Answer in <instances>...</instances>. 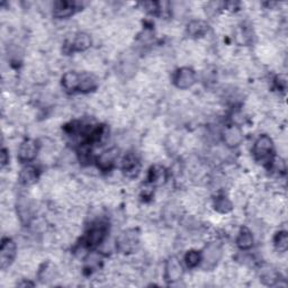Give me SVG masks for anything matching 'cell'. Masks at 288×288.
<instances>
[{"instance_id": "obj_14", "label": "cell", "mask_w": 288, "mask_h": 288, "mask_svg": "<svg viewBox=\"0 0 288 288\" xmlns=\"http://www.w3.org/2000/svg\"><path fill=\"white\" fill-rule=\"evenodd\" d=\"M105 234H106V231L103 225L92 227L91 230L89 231L87 239H86L89 247H97V245L103 243L105 239Z\"/></svg>"}, {"instance_id": "obj_19", "label": "cell", "mask_w": 288, "mask_h": 288, "mask_svg": "<svg viewBox=\"0 0 288 288\" xmlns=\"http://www.w3.org/2000/svg\"><path fill=\"white\" fill-rule=\"evenodd\" d=\"M80 75L74 71H68L62 77V86L68 91H73L79 88Z\"/></svg>"}, {"instance_id": "obj_24", "label": "cell", "mask_w": 288, "mask_h": 288, "mask_svg": "<svg viewBox=\"0 0 288 288\" xmlns=\"http://www.w3.org/2000/svg\"><path fill=\"white\" fill-rule=\"evenodd\" d=\"M97 15L95 11L86 10L82 14H80L78 17V25L83 28H90L95 26L97 23Z\"/></svg>"}, {"instance_id": "obj_11", "label": "cell", "mask_w": 288, "mask_h": 288, "mask_svg": "<svg viewBox=\"0 0 288 288\" xmlns=\"http://www.w3.org/2000/svg\"><path fill=\"white\" fill-rule=\"evenodd\" d=\"M123 171L130 178H135L140 172V163L137 156L133 153H129L123 159Z\"/></svg>"}, {"instance_id": "obj_16", "label": "cell", "mask_w": 288, "mask_h": 288, "mask_svg": "<svg viewBox=\"0 0 288 288\" xmlns=\"http://www.w3.org/2000/svg\"><path fill=\"white\" fill-rule=\"evenodd\" d=\"M236 245L241 250H249L253 245V234L248 227H242L238 233L236 238Z\"/></svg>"}, {"instance_id": "obj_17", "label": "cell", "mask_w": 288, "mask_h": 288, "mask_svg": "<svg viewBox=\"0 0 288 288\" xmlns=\"http://www.w3.org/2000/svg\"><path fill=\"white\" fill-rule=\"evenodd\" d=\"M58 276H59L58 268L56 265L52 264V262H46V264H44L39 273V278L41 279V282L43 283L52 282L54 279H57Z\"/></svg>"}, {"instance_id": "obj_3", "label": "cell", "mask_w": 288, "mask_h": 288, "mask_svg": "<svg viewBox=\"0 0 288 288\" xmlns=\"http://www.w3.org/2000/svg\"><path fill=\"white\" fill-rule=\"evenodd\" d=\"M223 257V249L217 243H210L204 249L202 257V267L203 269L209 272L213 270Z\"/></svg>"}, {"instance_id": "obj_26", "label": "cell", "mask_w": 288, "mask_h": 288, "mask_svg": "<svg viewBox=\"0 0 288 288\" xmlns=\"http://www.w3.org/2000/svg\"><path fill=\"white\" fill-rule=\"evenodd\" d=\"M202 257L200 255V252L196 251V250H190L185 256V262L187 265L188 268H195L198 265L201 264Z\"/></svg>"}, {"instance_id": "obj_12", "label": "cell", "mask_w": 288, "mask_h": 288, "mask_svg": "<svg viewBox=\"0 0 288 288\" xmlns=\"http://www.w3.org/2000/svg\"><path fill=\"white\" fill-rule=\"evenodd\" d=\"M53 15L58 18H67L70 17L74 11L73 2L71 1H56L53 3Z\"/></svg>"}, {"instance_id": "obj_22", "label": "cell", "mask_w": 288, "mask_h": 288, "mask_svg": "<svg viewBox=\"0 0 288 288\" xmlns=\"http://www.w3.org/2000/svg\"><path fill=\"white\" fill-rule=\"evenodd\" d=\"M149 179L151 181V184H153L155 186H161L162 184H164V181L167 180L166 169L161 166H154L151 169Z\"/></svg>"}, {"instance_id": "obj_31", "label": "cell", "mask_w": 288, "mask_h": 288, "mask_svg": "<svg viewBox=\"0 0 288 288\" xmlns=\"http://www.w3.org/2000/svg\"><path fill=\"white\" fill-rule=\"evenodd\" d=\"M9 161V158H7V151L3 149L2 150V153H1V163H2V167L6 166V163Z\"/></svg>"}, {"instance_id": "obj_10", "label": "cell", "mask_w": 288, "mask_h": 288, "mask_svg": "<svg viewBox=\"0 0 288 288\" xmlns=\"http://www.w3.org/2000/svg\"><path fill=\"white\" fill-rule=\"evenodd\" d=\"M260 282L266 286H275L281 281L277 269L272 265H264L259 270Z\"/></svg>"}, {"instance_id": "obj_18", "label": "cell", "mask_w": 288, "mask_h": 288, "mask_svg": "<svg viewBox=\"0 0 288 288\" xmlns=\"http://www.w3.org/2000/svg\"><path fill=\"white\" fill-rule=\"evenodd\" d=\"M117 158V150L116 149H111L108 151H105L101 153L98 159H97V162H98V167L101 170H108L111 169L114 164V161Z\"/></svg>"}, {"instance_id": "obj_4", "label": "cell", "mask_w": 288, "mask_h": 288, "mask_svg": "<svg viewBox=\"0 0 288 288\" xmlns=\"http://www.w3.org/2000/svg\"><path fill=\"white\" fill-rule=\"evenodd\" d=\"M184 276V268L177 257H171L164 267V278L170 284L179 282Z\"/></svg>"}, {"instance_id": "obj_20", "label": "cell", "mask_w": 288, "mask_h": 288, "mask_svg": "<svg viewBox=\"0 0 288 288\" xmlns=\"http://www.w3.org/2000/svg\"><path fill=\"white\" fill-rule=\"evenodd\" d=\"M97 87V78L95 77V74L90 73V72H84L81 75H80V83H79V89L80 91L88 92L96 89Z\"/></svg>"}, {"instance_id": "obj_8", "label": "cell", "mask_w": 288, "mask_h": 288, "mask_svg": "<svg viewBox=\"0 0 288 288\" xmlns=\"http://www.w3.org/2000/svg\"><path fill=\"white\" fill-rule=\"evenodd\" d=\"M37 152H39V146H37L36 141L34 140H26L20 143L18 149V158L23 162H29L36 158Z\"/></svg>"}, {"instance_id": "obj_21", "label": "cell", "mask_w": 288, "mask_h": 288, "mask_svg": "<svg viewBox=\"0 0 288 288\" xmlns=\"http://www.w3.org/2000/svg\"><path fill=\"white\" fill-rule=\"evenodd\" d=\"M19 179H20V183L25 186L34 185L37 180L36 169L31 166L23 168L22 171H20L19 173Z\"/></svg>"}, {"instance_id": "obj_13", "label": "cell", "mask_w": 288, "mask_h": 288, "mask_svg": "<svg viewBox=\"0 0 288 288\" xmlns=\"http://www.w3.org/2000/svg\"><path fill=\"white\" fill-rule=\"evenodd\" d=\"M91 45V37L87 33H78L75 34L73 41L71 42L72 50L78 51V52H83L87 51Z\"/></svg>"}, {"instance_id": "obj_29", "label": "cell", "mask_w": 288, "mask_h": 288, "mask_svg": "<svg viewBox=\"0 0 288 288\" xmlns=\"http://www.w3.org/2000/svg\"><path fill=\"white\" fill-rule=\"evenodd\" d=\"M101 261V256L99 253L92 252L87 258V266L89 268H95V267L98 266Z\"/></svg>"}, {"instance_id": "obj_6", "label": "cell", "mask_w": 288, "mask_h": 288, "mask_svg": "<svg viewBox=\"0 0 288 288\" xmlns=\"http://www.w3.org/2000/svg\"><path fill=\"white\" fill-rule=\"evenodd\" d=\"M173 80H175V84L178 89H180V90H186V89H189L195 83L196 75H195V72L193 71V69L184 67L181 68L180 70H178Z\"/></svg>"}, {"instance_id": "obj_15", "label": "cell", "mask_w": 288, "mask_h": 288, "mask_svg": "<svg viewBox=\"0 0 288 288\" xmlns=\"http://www.w3.org/2000/svg\"><path fill=\"white\" fill-rule=\"evenodd\" d=\"M209 32V25L202 19H194L188 24L187 33L192 37H202Z\"/></svg>"}, {"instance_id": "obj_28", "label": "cell", "mask_w": 288, "mask_h": 288, "mask_svg": "<svg viewBox=\"0 0 288 288\" xmlns=\"http://www.w3.org/2000/svg\"><path fill=\"white\" fill-rule=\"evenodd\" d=\"M181 142H183V140L178 137V134H176V133L169 134L166 139L167 150L170 151V152H176L180 147Z\"/></svg>"}, {"instance_id": "obj_25", "label": "cell", "mask_w": 288, "mask_h": 288, "mask_svg": "<svg viewBox=\"0 0 288 288\" xmlns=\"http://www.w3.org/2000/svg\"><path fill=\"white\" fill-rule=\"evenodd\" d=\"M275 248L279 253H285L288 247V238L285 231H279L274 239Z\"/></svg>"}, {"instance_id": "obj_30", "label": "cell", "mask_w": 288, "mask_h": 288, "mask_svg": "<svg viewBox=\"0 0 288 288\" xmlns=\"http://www.w3.org/2000/svg\"><path fill=\"white\" fill-rule=\"evenodd\" d=\"M276 83H277V87L281 89V90H285L286 89V84H287V78H286V74L285 73H281L278 74L276 77Z\"/></svg>"}, {"instance_id": "obj_5", "label": "cell", "mask_w": 288, "mask_h": 288, "mask_svg": "<svg viewBox=\"0 0 288 288\" xmlns=\"http://www.w3.org/2000/svg\"><path fill=\"white\" fill-rule=\"evenodd\" d=\"M16 257V244L9 239L3 240L0 249V267L2 270L7 269Z\"/></svg>"}, {"instance_id": "obj_27", "label": "cell", "mask_w": 288, "mask_h": 288, "mask_svg": "<svg viewBox=\"0 0 288 288\" xmlns=\"http://www.w3.org/2000/svg\"><path fill=\"white\" fill-rule=\"evenodd\" d=\"M189 7L187 6V3H185L183 1H176L170 3V11L176 18H181V17H184Z\"/></svg>"}, {"instance_id": "obj_1", "label": "cell", "mask_w": 288, "mask_h": 288, "mask_svg": "<svg viewBox=\"0 0 288 288\" xmlns=\"http://www.w3.org/2000/svg\"><path fill=\"white\" fill-rule=\"evenodd\" d=\"M253 154L258 162L267 163L273 161L274 154V143L273 140L268 135H261L258 138L257 141L253 145Z\"/></svg>"}, {"instance_id": "obj_7", "label": "cell", "mask_w": 288, "mask_h": 288, "mask_svg": "<svg viewBox=\"0 0 288 288\" xmlns=\"http://www.w3.org/2000/svg\"><path fill=\"white\" fill-rule=\"evenodd\" d=\"M223 141L227 147H235L243 141V132L239 125H231L224 130Z\"/></svg>"}, {"instance_id": "obj_23", "label": "cell", "mask_w": 288, "mask_h": 288, "mask_svg": "<svg viewBox=\"0 0 288 288\" xmlns=\"http://www.w3.org/2000/svg\"><path fill=\"white\" fill-rule=\"evenodd\" d=\"M213 206H214V210L219 214L230 213L233 209L232 202L225 196L216 197L214 203H213Z\"/></svg>"}, {"instance_id": "obj_2", "label": "cell", "mask_w": 288, "mask_h": 288, "mask_svg": "<svg viewBox=\"0 0 288 288\" xmlns=\"http://www.w3.org/2000/svg\"><path fill=\"white\" fill-rule=\"evenodd\" d=\"M140 243L139 231L135 228H129L123 231L116 239V248L122 253L133 252Z\"/></svg>"}, {"instance_id": "obj_9", "label": "cell", "mask_w": 288, "mask_h": 288, "mask_svg": "<svg viewBox=\"0 0 288 288\" xmlns=\"http://www.w3.org/2000/svg\"><path fill=\"white\" fill-rule=\"evenodd\" d=\"M17 212H18V217L23 223L29 222V219L33 217L34 214V203L31 197L20 196L18 202H17Z\"/></svg>"}]
</instances>
